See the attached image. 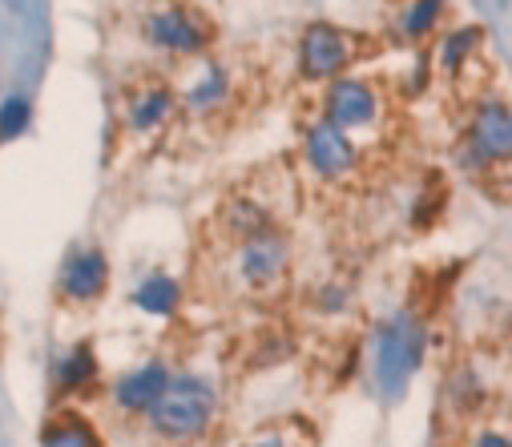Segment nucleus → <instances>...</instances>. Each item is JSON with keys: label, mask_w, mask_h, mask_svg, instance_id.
<instances>
[{"label": "nucleus", "mask_w": 512, "mask_h": 447, "mask_svg": "<svg viewBox=\"0 0 512 447\" xmlns=\"http://www.w3.org/2000/svg\"><path fill=\"white\" fill-rule=\"evenodd\" d=\"M428 355V327L412 315L400 311L375 331V359H371V375L375 387L383 395V403H400L416 379V371L424 367Z\"/></svg>", "instance_id": "nucleus-1"}, {"label": "nucleus", "mask_w": 512, "mask_h": 447, "mask_svg": "<svg viewBox=\"0 0 512 447\" xmlns=\"http://www.w3.org/2000/svg\"><path fill=\"white\" fill-rule=\"evenodd\" d=\"M214 411H218V391L210 379L170 375V383L162 387V395L146 415L162 439H194L214 423Z\"/></svg>", "instance_id": "nucleus-2"}, {"label": "nucleus", "mask_w": 512, "mask_h": 447, "mask_svg": "<svg viewBox=\"0 0 512 447\" xmlns=\"http://www.w3.org/2000/svg\"><path fill=\"white\" fill-rule=\"evenodd\" d=\"M351 61H355V41L343 29H335L327 21H315V25L303 29V37H299V73L307 81H335Z\"/></svg>", "instance_id": "nucleus-3"}, {"label": "nucleus", "mask_w": 512, "mask_h": 447, "mask_svg": "<svg viewBox=\"0 0 512 447\" xmlns=\"http://www.w3.org/2000/svg\"><path fill=\"white\" fill-rule=\"evenodd\" d=\"M146 37H150V45H158L166 53L190 57L210 45V21L202 13H194L190 5H162L158 13L146 17Z\"/></svg>", "instance_id": "nucleus-4"}, {"label": "nucleus", "mask_w": 512, "mask_h": 447, "mask_svg": "<svg viewBox=\"0 0 512 447\" xmlns=\"http://www.w3.org/2000/svg\"><path fill=\"white\" fill-rule=\"evenodd\" d=\"M468 154L476 166H504L512 154V117L504 101H480L468 121Z\"/></svg>", "instance_id": "nucleus-5"}, {"label": "nucleus", "mask_w": 512, "mask_h": 447, "mask_svg": "<svg viewBox=\"0 0 512 447\" xmlns=\"http://www.w3.org/2000/svg\"><path fill=\"white\" fill-rule=\"evenodd\" d=\"M291 266V242L275 230V226H263L259 234L242 238V250H238V270L246 278V286L254 290H271Z\"/></svg>", "instance_id": "nucleus-6"}, {"label": "nucleus", "mask_w": 512, "mask_h": 447, "mask_svg": "<svg viewBox=\"0 0 512 447\" xmlns=\"http://www.w3.org/2000/svg\"><path fill=\"white\" fill-rule=\"evenodd\" d=\"M307 162L319 178H347L359 162V149L347 137V129H339L335 121H315L307 129Z\"/></svg>", "instance_id": "nucleus-7"}, {"label": "nucleus", "mask_w": 512, "mask_h": 447, "mask_svg": "<svg viewBox=\"0 0 512 447\" xmlns=\"http://www.w3.org/2000/svg\"><path fill=\"white\" fill-rule=\"evenodd\" d=\"M323 105H327V121H335L339 129L367 125L379 113L375 89L367 81H351V77H335L331 89H327V97H323Z\"/></svg>", "instance_id": "nucleus-8"}, {"label": "nucleus", "mask_w": 512, "mask_h": 447, "mask_svg": "<svg viewBox=\"0 0 512 447\" xmlns=\"http://www.w3.org/2000/svg\"><path fill=\"white\" fill-rule=\"evenodd\" d=\"M61 294L69 303H97L109 286V258L101 250H77L61 266Z\"/></svg>", "instance_id": "nucleus-9"}, {"label": "nucleus", "mask_w": 512, "mask_h": 447, "mask_svg": "<svg viewBox=\"0 0 512 447\" xmlns=\"http://www.w3.org/2000/svg\"><path fill=\"white\" fill-rule=\"evenodd\" d=\"M170 383V371L162 363H142L134 371H125L117 383H113V403L130 415H142L154 407V399L162 395V387Z\"/></svg>", "instance_id": "nucleus-10"}, {"label": "nucleus", "mask_w": 512, "mask_h": 447, "mask_svg": "<svg viewBox=\"0 0 512 447\" xmlns=\"http://www.w3.org/2000/svg\"><path fill=\"white\" fill-rule=\"evenodd\" d=\"M53 383H57L61 395H81V391H89V387L97 383V355H93V347H89V343L69 347V351L53 363Z\"/></svg>", "instance_id": "nucleus-11"}, {"label": "nucleus", "mask_w": 512, "mask_h": 447, "mask_svg": "<svg viewBox=\"0 0 512 447\" xmlns=\"http://www.w3.org/2000/svg\"><path fill=\"white\" fill-rule=\"evenodd\" d=\"M41 447H101V435H97V427L85 415L65 411V415H57V419L45 423Z\"/></svg>", "instance_id": "nucleus-12"}, {"label": "nucleus", "mask_w": 512, "mask_h": 447, "mask_svg": "<svg viewBox=\"0 0 512 447\" xmlns=\"http://www.w3.org/2000/svg\"><path fill=\"white\" fill-rule=\"evenodd\" d=\"M178 303H182V286H178L170 274H150V278L138 282V290H134V307L146 311V315H158V319L174 315Z\"/></svg>", "instance_id": "nucleus-13"}, {"label": "nucleus", "mask_w": 512, "mask_h": 447, "mask_svg": "<svg viewBox=\"0 0 512 447\" xmlns=\"http://www.w3.org/2000/svg\"><path fill=\"white\" fill-rule=\"evenodd\" d=\"M170 109H174V93H170L166 85H150V89H142V93L130 101V129L146 133V129L162 125V121L170 117Z\"/></svg>", "instance_id": "nucleus-14"}, {"label": "nucleus", "mask_w": 512, "mask_h": 447, "mask_svg": "<svg viewBox=\"0 0 512 447\" xmlns=\"http://www.w3.org/2000/svg\"><path fill=\"white\" fill-rule=\"evenodd\" d=\"M222 222H226L230 238H238V242H242V238H250V234H259L263 226H271L267 210H263L259 202H250V198H234V202H226Z\"/></svg>", "instance_id": "nucleus-15"}, {"label": "nucleus", "mask_w": 512, "mask_h": 447, "mask_svg": "<svg viewBox=\"0 0 512 447\" xmlns=\"http://www.w3.org/2000/svg\"><path fill=\"white\" fill-rule=\"evenodd\" d=\"M226 93H230V77H226V69H206V77L186 93V105L194 109V113H206V109H218L222 101H226Z\"/></svg>", "instance_id": "nucleus-16"}, {"label": "nucleus", "mask_w": 512, "mask_h": 447, "mask_svg": "<svg viewBox=\"0 0 512 447\" xmlns=\"http://www.w3.org/2000/svg\"><path fill=\"white\" fill-rule=\"evenodd\" d=\"M33 125V101L29 93H13L0 101V141H13Z\"/></svg>", "instance_id": "nucleus-17"}, {"label": "nucleus", "mask_w": 512, "mask_h": 447, "mask_svg": "<svg viewBox=\"0 0 512 447\" xmlns=\"http://www.w3.org/2000/svg\"><path fill=\"white\" fill-rule=\"evenodd\" d=\"M476 41H480V29H456V33H448V37L440 41V69H444L448 77L460 73L464 61L472 57Z\"/></svg>", "instance_id": "nucleus-18"}, {"label": "nucleus", "mask_w": 512, "mask_h": 447, "mask_svg": "<svg viewBox=\"0 0 512 447\" xmlns=\"http://www.w3.org/2000/svg\"><path fill=\"white\" fill-rule=\"evenodd\" d=\"M440 13H444V0H416V5L404 13V33H408L412 41L432 37V29H436Z\"/></svg>", "instance_id": "nucleus-19"}, {"label": "nucleus", "mask_w": 512, "mask_h": 447, "mask_svg": "<svg viewBox=\"0 0 512 447\" xmlns=\"http://www.w3.org/2000/svg\"><path fill=\"white\" fill-rule=\"evenodd\" d=\"M246 447H291V443H287V431H279V427H271V431H263L259 439H250Z\"/></svg>", "instance_id": "nucleus-20"}, {"label": "nucleus", "mask_w": 512, "mask_h": 447, "mask_svg": "<svg viewBox=\"0 0 512 447\" xmlns=\"http://www.w3.org/2000/svg\"><path fill=\"white\" fill-rule=\"evenodd\" d=\"M472 447H508V435H504V431H484Z\"/></svg>", "instance_id": "nucleus-21"}, {"label": "nucleus", "mask_w": 512, "mask_h": 447, "mask_svg": "<svg viewBox=\"0 0 512 447\" xmlns=\"http://www.w3.org/2000/svg\"><path fill=\"white\" fill-rule=\"evenodd\" d=\"M0 53H5V13H0Z\"/></svg>", "instance_id": "nucleus-22"}]
</instances>
